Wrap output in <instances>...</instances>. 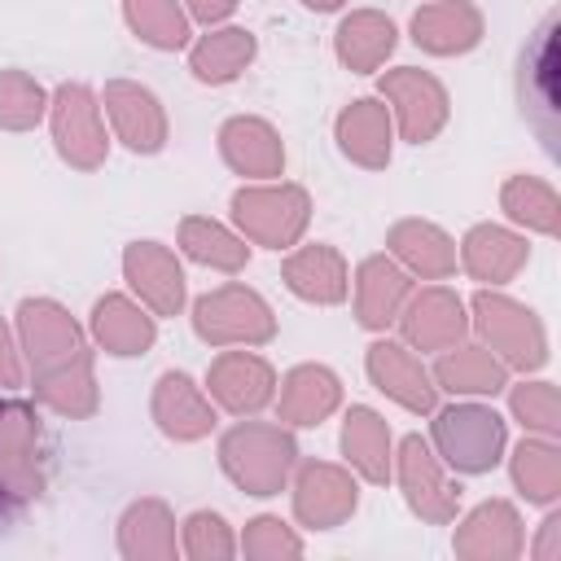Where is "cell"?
I'll use <instances>...</instances> for the list:
<instances>
[{"label": "cell", "mask_w": 561, "mask_h": 561, "mask_svg": "<svg viewBox=\"0 0 561 561\" xmlns=\"http://www.w3.org/2000/svg\"><path fill=\"white\" fill-rule=\"evenodd\" d=\"M259 57V39L250 26H206V35H197L188 44V75L206 88H224L237 83Z\"/></svg>", "instance_id": "f1b7e54d"}, {"label": "cell", "mask_w": 561, "mask_h": 561, "mask_svg": "<svg viewBox=\"0 0 561 561\" xmlns=\"http://www.w3.org/2000/svg\"><path fill=\"white\" fill-rule=\"evenodd\" d=\"M508 478L526 504L552 508L561 500V447H557V438L526 434L508 456Z\"/></svg>", "instance_id": "836d02e7"}, {"label": "cell", "mask_w": 561, "mask_h": 561, "mask_svg": "<svg viewBox=\"0 0 561 561\" xmlns=\"http://www.w3.org/2000/svg\"><path fill=\"white\" fill-rule=\"evenodd\" d=\"M180 552L188 561H228V557H237V535L224 513L197 508L180 522Z\"/></svg>", "instance_id": "60d3db41"}, {"label": "cell", "mask_w": 561, "mask_h": 561, "mask_svg": "<svg viewBox=\"0 0 561 561\" xmlns=\"http://www.w3.org/2000/svg\"><path fill=\"white\" fill-rule=\"evenodd\" d=\"M123 22L158 53H180L193 44V18L184 0H123Z\"/></svg>", "instance_id": "8d00e7d4"}, {"label": "cell", "mask_w": 561, "mask_h": 561, "mask_svg": "<svg viewBox=\"0 0 561 561\" xmlns=\"http://www.w3.org/2000/svg\"><path fill=\"white\" fill-rule=\"evenodd\" d=\"M44 491L39 465V416L22 399H0V495L26 504Z\"/></svg>", "instance_id": "7c38bea8"}, {"label": "cell", "mask_w": 561, "mask_h": 561, "mask_svg": "<svg viewBox=\"0 0 561 561\" xmlns=\"http://www.w3.org/2000/svg\"><path fill=\"white\" fill-rule=\"evenodd\" d=\"M153 425L171 438V443H202L210 438V430L219 425V408L210 403L206 386H197L188 373L171 368L153 381V399H149Z\"/></svg>", "instance_id": "d6986e66"}, {"label": "cell", "mask_w": 561, "mask_h": 561, "mask_svg": "<svg viewBox=\"0 0 561 561\" xmlns=\"http://www.w3.org/2000/svg\"><path fill=\"white\" fill-rule=\"evenodd\" d=\"M394 324L403 329V342L412 351L438 355V351H447V346L469 337V307H465V298L456 289L434 280V285H421V289L408 294V302H403Z\"/></svg>", "instance_id": "4fadbf2b"}, {"label": "cell", "mask_w": 561, "mask_h": 561, "mask_svg": "<svg viewBox=\"0 0 561 561\" xmlns=\"http://www.w3.org/2000/svg\"><path fill=\"white\" fill-rule=\"evenodd\" d=\"M289 495H294V517L302 530H337L359 508V478L351 465L307 460V465H294Z\"/></svg>", "instance_id": "30bf717a"}, {"label": "cell", "mask_w": 561, "mask_h": 561, "mask_svg": "<svg viewBox=\"0 0 561 561\" xmlns=\"http://www.w3.org/2000/svg\"><path fill=\"white\" fill-rule=\"evenodd\" d=\"M219 153L224 162L245 180H280L285 171V145H280V131L259 118V114H237L219 127Z\"/></svg>", "instance_id": "484cf974"}, {"label": "cell", "mask_w": 561, "mask_h": 561, "mask_svg": "<svg viewBox=\"0 0 561 561\" xmlns=\"http://www.w3.org/2000/svg\"><path fill=\"white\" fill-rule=\"evenodd\" d=\"M412 44L430 57H465L482 44L486 35V18L473 0H425L412 22Z\"/></svg>", "instance_id": "44dd1931"}, {"label": "cell", "mask_w": 561, "mask_h": 561, "mask_svg": "<svg viewBox=\"0 0 561 561\" xmlns=\"http://www.w3.org/2000/svg\"><path fill=\"white\" fill-rule=\"evenodd\" d=\"M451 552L460 561H517L526 552V522L508 500L473 504L451 535Z\"/></svg>", "instance_id": "2e32d148"}, {"label": "cell", "mask_w": 561, "mask_h": 561, "mask_svg": "<svg viewBox=\"0 0 561 561\" xmlns=\"http://www.w3.org/2000/svg\"><path fill=\"white\" fill-rule=\"evenodd\" d=\"M232 224L250 245L294 250L311 224V197L289 180H254L232 193Z\"/></svg>", "instance_id": "277c9868"}, {"label": "cell", "mask_w": 561, "mask_h": 561, "mask_svg": "<svg viewBox=\"0 0 561 561\" xmlns=\"http://www.w3.org/2000/svg\"><path fill=\"white\" fill-rule=\"evenodd\" d=\"M276 416L289 430H316L342 408V377L329 364H294L276 381Z\"/></svg>", "instance_id": "7402d4cb"}, {"label": "cell", "mask_w": 561, "mask_h": 561, "mask_svg": "<svg viewBox=\"0 0 561 561\" xmlns=\"http://www.w3.org/2000/svg\"><path fill=\"white\" fill-rule=\"evenodd\" d=\"M364 373L368 381L390 399L399 403L403 412L412 416H430L438 408V386L430 377V368L421 364V355L408 346V342H394V337H377L364 355Z\"/></svg>", "instance_id": "9a60e30c"}, {"label": "cell", "mask_w": 561, "mask_h": 561, "mask_svg": "<svg viewBox=\"0 0 561 561\" xmlns=\"http://www.w3.org/2000/svg\"><path fill=\"white\" fill-rule=\"evenodd\" d=\"M522 114L539 127L543 149L557 153V18L548 13L535 39L522 48Z\"/></svg>", "instance_id": "ac0fdd59"}, {"label": "cell", "mask_w": 561, "mask_h": 561, "mask_svg": "<svg viewBox=\"0 0 561 561\" xmlns=\"http://www.w3.org/2000/svg\"><path fill=\"white\" fill-rule=\"evenodd\" d=\"M206 394L232 416H259L276 399V368L254 346H224L206 368Z\"/></svg>", "instance_id": "8fae6325"}, {"label": "cell", "mask_w": 561, "mask_h": 561, "mask_svg": "<svg viewBox=\"0 0 561 561\" xmlns=\"http://www.w3.org/2000/svg\"><path fill=\"white\" fill-rule=\"evenodd\" d=\"M237 4H241V0H184L188 18L202 22V26H219V22H228V18L237 13Z\"/></svg>", "instance_id": "f6af8a7d"}, {"label": "cell", "mask_w": 561, "mask_h": 561, "mask_svg": "<svg viewBox=\"0 0 561 561\" xmlns=\"http://www.w3.org/2000/svg\"><path fill=\"white\" fill-rule=\"evenodd\" d=\"M101 110H105V123H110L114 140H123L131 153L149 158V153L167 149L171 123H167V110H162L153 88L131 83V79H110L105 92H101Z\"/></svg>", "instance_id": "5bb4252c"}, {"label": "cell", "mask_w": 561, "mask_h": 561, "mask_svg": "<svg viewBox=\"0 0 561 561\" xmlns=\"http://www.w3.org/2000/svg\"><path fill=\"white\" fill-rule=\"evenodd\" d=\"M22 377H26L22 355H18V346H13L9 324L0 320V390H18V386H22Z\"/></svg>", "instance_id": "ee69618b"}, {"label": "cell", "mask_w": 561, "mask_h": 561, "mask_svg": "<svg viewBox=\"0 0 561 561\" xmlns=\"http://www.w3.org/2000/svg\"><path fill=\"white\" fill-rule=\"evenodd\" d=\"M280 280L294 298L311 302V307H337L351 298V263L342 259V250L311 241V245H294L280 263Z\"/></svg>", "instance_id": "603a6c76"}, {"label": "cell", "mask_w": 561, "mask_h": 561, "mask_svg": "<svg viewBox=\"0 0 561 561\" xmlns=\"http://www.w3.org/2000/svg\"><path fill=\"white\" fill-rule=\"evenodd\" d=\"M333 140L342 149V158H351L364 171H381L390 167L394 153V118L386 110L381 96H359L351 101L337 118H333Z\"/></svg>", "instance_id": "cb8c5ba5"}, {"label": "cell", "mask_w": 561, "mask_h": 561, "mask_svg": "<svg viewBox=\"0 0 561 561\" xmlns=\"http://www.w3.org/2000/svg\"><path fill=\"white\" fill-rule=\"evenodd\" d=\"M118 557H127V561H175L180 557V526H175V513L167 500L145 495L123 508Z\"/></svg>", "instance_id": "f546056e"}, {"label": "cell", "mask_w": 561, "mask_h": 561, "mask_svg": "<svg viewBox=\"0 0 561 561\" xmlns=\"http://www.w3.org/2000/svg\"><path fill=\"white\" fill-rule=\"evenodd\" d=\"M237 552L250 557V561H289V557H302L307 543H302V535H298L289 522H280L276 513H259V517H250L245 530L237 535Z\"/></svg>", "instance_id": "b9f144b4"}, {"label": "cell", "mask_w": 561, "mask_h": 561, "mask_svg": "<svg viewBox=\"0 0 561 561\" xmlns=\"http://www.w3.org/2000/svg\"><path fill=\"white\" fill-rule=\"evenodd\" d=\"M504 390H508V412L526 425V434H543V438L561 434V403L552 381L526 373L517 386H504Z\"/></svg>", "instance_id": "ab89813d"}, {"label": "cell", "mask_w": 561, "mask_h": 561, "mask_svg": "<svg viewBox=\"0 0 561 561\" xmlns=\"http://www.w3.org/2000/svg\"><path fill=\"white\" fill-rule=\"evenodd\" d=\"M18 342L26 351L31 377H48L79 359H92L83 329L57 298H22L18 302Z\"/></svg>", "instance_id": "9c48e42d"}, {"label": "cell", "mask_w": 561, "mask_h": 561, "mask_svg": "<svg viewBox=\"0 0 561 561\" xmlns=\"http://www.w3.org/2000/svg\"><path fill=\"white\" fill-rule=\"evenodd\" d=\"M44 118H48L44 83L18 66L0 70V127L4 131H35Z\"/></svg>", "instance_id": "f35d334b"}, {"label": "cell", "mask_w": 561, "mask_h": 561, "mask_svg": "<svg viewBox=\"0 0 561 561\" xmlns=\"http://www.w3.org/2000/svg\"><path fill=\"white\" fill-rule=\"evenodd\" d=\"M394 44H399V31L377 9H355L333 31V53L351 75H377L394 53Z\"/></svg>", "instance_id": "d6a6232c"}, {"label": "cell", "mask_w": 561, "mask_h": 561, "mask_svg": "<svg viewBox=\"0 0 561 561\" xmlns=\"http://www.w3.org/2000/svg\"><path fill=\"white\" fill-rule=\"evenodd\" d=\"M430 447L451 473H491L508 451V421L482 399H456L430 412Z\"/></svg>", "instance_id": "7a4b0ae2"}, {"label": "cell", "mask_w": 561, "mask_h": 561, "mask_svg": "<svg viewBox=\"0 0 561 561\" xmlns=\"http://www.w3.org/2000/svg\"><path fill=\"white\" fill-rule=\"evenodd\" d=\"M526 552H530L535 561H561V513H557V504H552L548 517L539 522L535 539H526Z\"/></svg>", "instance_id": "7bdbcfd3"}, {"label": "cell", "mask_w": 561, "mask_h": 561, "mask_svg": "<svg viewBox=\"0 0 561 561\" xmlns=\"http://www.w3.org/2000/svg\"><path fill=\"white\" fill-rule=\"evenodd\" d=\"M298 465V443L289 434V425H272V421H254L241 416L232 430L219 434V469L228 473V482L254 500L280 495L294 478Z\"/></svg>", "instance_id": "6da1fadb"}, {"label": "cell", "mask_w": 561, "mask_h": 561, "mask_svg": "<svg viewBox=\"0 0 561 561\" xmlns=\"http://www.w3.org/2000/svg\"><path fill=\"white\" fill-rule=\"evenodd\" d=\"M434 386L456 394V399H491L508 386V368L500 355H491L482 342H456L447 351H438L434 368H430Z\"/></svg>", "instance_id": "1f68e13d"}, {"label": "cell", "mask_w": 561, "mask_h": 561, "mask_svg": "<svg viewBox=\"0 0 561 561\" xmlns=\"http://www.w3.org/2000/svg\"><path fill=\"white\" fill-rule=\"evenodd\" d=\"M342 456L355 469L359 482L368 486H386L394 473V434L386 425L381 412H373L368 403H351L342 416Z\"/></svg>", "instance_id": "83f0119b"}, {"label": "cell", "mask_w": 561, "mask_h": 561, "mask_svg": "<svg viewBox=\"0 0 561 561\" xmlns=\"http://www.w3.org/2000/svg\"><path fill=\"white\" fill-rule=\"evenodd\" d=\"M500 210L522 232H535V237L561 232V193L539 175H508L500 184Z\"/></svg>", "instance_id": "e575fe53"}, {"label": "cell", "mask_w": 561, "mask_h": 561, "mask_svg": "<svg viewBox=\"0 0 561 561\" xmlns=\"http://www.w3.org/2000/svg\"><path fill=\"white\" fill-rule=\"evenodd\" d=\"M386 254L421 280H447L456 276V241L430 224V219H399L386 232Z\"/></svg>", "instance_id": "4dcf8cb0"}, {"label": "cell", "mask_w": 561, "mask_h": 561, "mask_svg": "<svg viewBox=\"0 0 561 561\" xmlns=\"http://www.w3.org/2000/svg\"><path fill=\"white\" fill-rule=\"evenodd\" d=\"M35 399L44 408H53L57 416H70V421H83L96 412L101 394H96V377H92V359H79L61 373H48V377H35Z\"/></svg>", "instance_id": "74e56055"}, {"label": "cell", "mask_w": 561, "mask_h": 561, "mask_svg": "<svg viewBox=\"0 0 561 561\" xmlns=\"http://www.w3.org/2000/svg\"><path fill=\"white\" fill-rule=\"evenodd\" d=\"M469 329L482 337L491 355L504 359L508 373H539L548 364V329L535 316V307L508 298L504 289H478L469 302Z\"/></svg>", "instance_id": "3957f363"}, {"label": "cell", "mask_w": 561, "mask_h": 561, "mask_svg": "<svg viewBox=\"0 0 561 561\" xmlns=\"http://www.w3.org/2000/svg\"><path fill=\"white\" fill-rule=\"evenodd\" d=\"M377 92H381V101L394 118L399 140H408V145H430L451 118V96H447L443 79L421 70V66L386 70L377 79Z\"/></svg>", "instance_id": "ba28073f"}, {"label": "cell", "mask_w": 561, "mask_h": 561, "mask_svg": "<svg viewBox=\"0 0 561 561\" xmlns=\"http://www.w3.org/2000/svg\"><path fill=\"white\" fill-rule=\"evenodd\" d=\"M302 4H307L311 13H333V9H342L346 0H302Z\"/></svg>", "instance_id": "bcb514c9"}, {"label": "cell", "mask_w": 561, "mask_h": 561, "mask_svg": "<svg viewBox=\"0 0 561 561\" xmlns=\"http://www.w3.org/2000/svg\"><path fill=\"white\" fill-rule=\"evenodd\" d=\"M193 333L224 351V346H267L276 337V311L267 298L241 280H228L193 302Z\"/></svg>", "instance_id": "5b68a950"}, {"label": "cell", "mask_w": 561, "mask_h": 561, "mask_svg": "<svg viewBox=\"0 0 561 561\" xmlns=\"http://www.w3.org/2000/svg\"><path fill=\"white\" fill-rule=\"evenodd\" d=\"M92 342L114 359H136L158 342V316L127 294H105L92 302Z\"/></svg>", "instance_id": "4316f807"}, {"label": "cell", "mask_w": 561, "mask_h": 561, "mask_svg": "<svg viewBox=\"0 0 561 561\" xmlns=\"http://www.w3.org/2000/svg\"><path fill=\"white\" fill-rule=\"evenodd\" d=\"M180 250L193 263H202L210 272H224V276H232L250 263V241L237 228H228L210 215H184L180 219Z\"/></svg>", "instance_id": "d590c367"}, {"label": "cell", "mask_w": 561, "mask_h": 561, "mask_svg": "<svg viewBox=\"0 0 561 561\" xmlns=\"http://www.w3.org/2000/svg\"><path fill=\"white\" fill-rule=\"evenodd\" d=\"M48 127L57 158L75 171H96L110 158V127L101 96L88 83H57L48 92Z\"/></svg>", "instance_id": "52a82bcc"}, {"label": "cell", "mask_w": 561, "mask_h": 561, "mask_svg": "<svg viewBox=\"0 0 561 561\" xmlns=\"http://www.w3.org/2000/svg\"><path fill=\"white\" fill-rule=\"evenodd\" d=\"M123 280L136 294V302L149 307L158 320L162 316H180L184 302H188L184 267L162 241H131L123 250Z\"/></svg>", "instance_id": "e0dca14e"}, {"label": "cell", "mask_w": 561, "mask_h": 561, "mask_svg": "<svg viewBox=\"0 0 561 561\" xmlns=\"http://www.w3.org/2000/svg\"><path fill=\"white\" fill-rule=\"evenodd\" d=\"M390 482L399 486L403 504L421 522H430V526H451L456 522V513H460V482L438 460L430 438L403 434L394 443V473H390Z\"/></svg>", "instance_id": "8992f818"}, {"label": "cell", "mask_w": 561, "mask_h": 561, "mask_svg": "<svg viewBox=\"0 0 561 561\" xmlns=\"http://www.w3.org/2000/svg\"><path fill=\"white\" fill-rule=\"evenodd\" d=\"M412 294V276L390 259V254H368L355 276H351V298H355V320L368 329V333H386L403 302Z\"/></svg>", "instance_id": "d4e9b609"}, {"label": "cell", "mask_w": 561, "mask_h": 561, "mask_svg": "<svg viewBox=\"0 0 561 561\" xmlns=\"http://www.w3.org/2000/svg\"><path fill=\"white\" fill-rule=\"evenodd\" d=\"M530 263V241L504 224H473L456 245V267L486 289H504Z\"/></svg>", "instance_id": "ffe728a7"}]
</instances>
